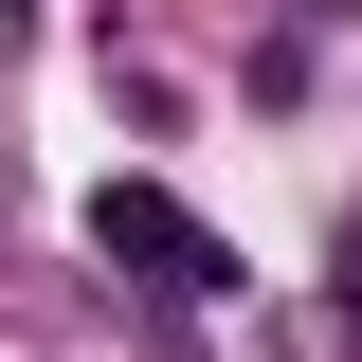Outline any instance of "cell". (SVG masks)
Wrapping results in <instances>:
<instances>
[{
    "mask_svg": "<svg viewBox=\"0 0 362 362\" xmlns=\"http://www.w3.org/2000/svg\"><path fill=\"white\" fill-rule=\"evenodd\" d=\"M0 37H37V0H0Z\"/></svg>",
    "mask_w": 362,
    "mask_h": 362,
    "instance_id": "obj_2",
    "label": "cell"
},
{
    "mask_svg": "<svg viewBox=\"0 0 362 362\" xmlns=\"http://www.w3.org/2000/svg\"><path fill=\"white\" fill-rule=\"evenodd\" d=\"M90 254H127L163 308H218V290H254V272H235V235H218V218H181L163 181H109V199H90Z\"/></svg>",
    "mask_w": 362,
    "mask_h": 362,
    "instance_id": "obj_1",
    "label": "cell"
}]
</instances>
